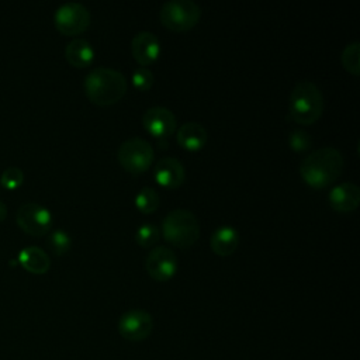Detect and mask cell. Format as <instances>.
Instances as JSON below:
<instances>
[{"label": "cell", "mask_w": 360, "mask_h": 360, "mask_svg": "<svg viewBox=\"0 0 360 360\" xmlns=\"http://www.w3.org/2000/svg\"><path fill=\"white\" fill-rule=\"evenodd\" d=\"M153 329V319L143 309H131L121 315L118 321L120 335L129 342H141L146 339Z\"/></svg>", "instance_id": "cell-10"}, {"label": "cell", "mask_w": 360, "mask_h": 360, "mask_svg": "<svg viewBox=\"0 0 360 360\" xmlns=\"http://www.w3.org/2000/svg\"><path fill=\"white\" fill-rule=\"evenodd\" d=\"M125 76L107 66L91 69L83 82L87 98L97 105H111L120 101L127 93Z\"/></svg>", "instance_id": "cell-2"}, {"label": "cell", "mask_w": 360, "mask_h": 360, "mask_svg": "<svg viewBox=\"0 0 360 360\" xmlns=\"http://www.w3.org/2000/svg\"><path fill=\"white\" fill-rule=\"evenodd\" d=\"M46 243H48V246H49V249L52 250L53 255L62 256L70 249L72 239H70V235L66 231L55 229L48 235Z\"/></svg>", "instance_id": "cell-21"}, {"label": "cell", "mask_w": 360, "mask_h": 360, "mask_svg": "<svg viewBox=\"0 0 360 360\" xmlns=\"http://www.w3.org/2000/svg\"><path fill=\"white\" fill-rule=\"evenodd\" d=\"M325 100L319 87L309 82H298L288 97V112L290 117L302 125H311L323 112Z\"/></svg>", "instance_id": "cell-3"}, {"label": "cell", "mask_w": 360, "mask_h": 360, "mask_svg": "<svg viewBox=\"0 0 360 360\" xmlns=\"http://www.w3.org/2000/svg\"><path fill=\"white\" fill-rule=\"evenodd\" d=\"M120 165L132 174H141L146 172L155 159V150L150 142L143 138H128L117 150Z\"/></svg>", "instance_id": "cell-6"}, {"label": "cell", "mask_w": 360, "mask_h": 360, "mask_svg": "<svg viewBox=\"0 0 360 360\" xmlns=\"http://www.w3.org/2000/svg\"><path fill=\"white\" fill-rule=\"evenodd\" d=\"M24 181V172L17 166H8L1 172L0 183L7 190H14L20 187Z\"/></svg>", "instance_id": "cell-23"}, {"label": "cell", "mask_w": 360, "mask_h": 360, "mask_svg": "<svg viewBox=\"0 0 360 360\" xmlns=\"http://www.w3.org/2000/svg\"><path fill=\"white\" fill-rule=\"evenodd\" d=\"M160 22L174 32L188 31L201 18V8L193 0H169L159 11Z\"/></svg>", "instance_id": "cell-5"}, {"label": "cell", "mask_w": 360, "mask_h": 360, "mask_svg": "<svg viewBox=\"0 0 360 360\" xmlns=\"http://www.w3.org/2000/svg\"><path fill=\"white\" fill-rule=\"evenodd\" d=\"M15 222L25 233L31 236H42L48 233L52 226V214L45 205L27 201L18 207Z\"/></svg>", "instance_id": "cell-8"}, {"label": "cell", "mask_w": 360, "mask_h": 360, "mask_svg": "<svg viewBox=\"0 0 360 360\" xmlns=\"http://www.w3.org/2000/svg\"><path fill=\"white\" fill-rule=\"evenodd\" d=\"M288 145L295 152H305L312 146V138L304 129H292L288 134Z\"/></svg>", "instance_id": "cell-24"}, {"label": "cell", "mask_w": 360, "mask_h": 360, "mask_svg": "<svg viewBox=\"0 0 360 360\" xmlns=\"http://www.w3.org/2000/svg\"><path fill=\"white\" fill-rule=\"evenodd\" d=\"M328 202L338 212H352L359 207L360 188L352 181H343L329 191Z\"/></svg>", "instance_id": "cell-13"}, {"label": "cell", "mask_w": 360, "mask_h": 360, "mask_svg": "<svg viewBox=\"0 0 360 360\" xmlns=\"http://www.w3.org/2000/svg\"><path fill=\"white\" fill-rule=\"evenodd\" d=\"M159 193L153 187H142L135 195V205L143 214H152L159 207Z\"/></svg>", "instance_id": "cell-19"}, {"label": "cell", "mask_w": 360, "mask_h": 360, "mask_svg": "<svg viewBox=\"0 0 360 360\" xmlns=\"http://www.w3.org/2000/svg\"><path fill=\"white\" fill-rule=\"evenodd\" d=\"M18 263L30 273L34 274H44L51 267V257L49 255L37 245H27L24 246L17 256Z\"/></svg>", "instance_id": "cell-15"}, {"label": "cell", "mask_w": 360, "mask_h": 360, "mask_svg": "<svg viewBox=\"0 0 360 360\" xmlns=\"http://www.w3.org/2000/svg\"><path fill=\"white\" fill-rule=\"evenodd\" d=\"M162 235L170 245L187 249L194 245L200 236L198 219L190 210H173L162 221Z\"/></svg>", "instance_id": "cell-4"}, {"label": "cell", "mask_w": 360, "mask_h": 360, "mask_svg": "<svg viewBox=\"0 0 360 360\" xmlns=\"http://www.w3.org/2000/svg\"><path fill=\"white\" fill-rule=\"evenodd\" d=\"M142 125L148 134L155 138L170 136L177 127L176 115L172 110L160 105L148 108L142 115Z\"/></svg>", "instance_id": "cell-11"}, {"label": "cell", "mask_w": 360, "mask_h": 360, "mask_svg": "<svg viewBox=\"0 0 360 360\" xmlns=\"http://www.w3.org/2000/svg\"><path fill=\"white\" fill-rule=\"evenodd\" d=\"M177 143L186 150H200L207 142V129L195 121H188L180 125L176 134Z\"/></svg>", "instance_id": "cell-17"}, {"label": "cell", "mask_w": 360, "mask_h": 360, "mask_svg": "<svg viewBox=\"0 0 360 360\" xmlns=\"http://www.w3.org/2000/svg\"><path fill=\"white\" fill-rule=\"evenodd\" d=\"M340 62L349 73L354 76L360 73V42L359 41H353L343 48L340 53Z\"/></svg>", "instance_id": "cell-20"}, {"label": "cell", "mask_w": 360, "mask_h": 360, "mask_svg": "<svg viewBox=\"0 0 360 360\" xmlns=\"http://www.w3.org/2000/svg\"><path fill=\"white\" fill-rule=\"evenodd\" d=\"M134 59L143 68L153 63L160 53V41L150 31H139L131 41Z\"/></svg>", "instance_id": "cell-12"}, {"label": "cell", "mask_w": 360, "mask_h": 360, "mask_svg": "<svg viewBox=\"0 0 360 360\" xmlns=\"http://www.w3.org/2000/svg\"><path fill=\"white\" fill-rule=\"evenodd\" d=\"M179 262L176 253L166 246H156L149 250L145 259L148 274L156 281H167L177 271Z\"/></svg>", "instance_id": "cell-9"}, {"label": "cell", "mask_w": 360, "mask_h": 360, "mask_svg": "<svg viewBox=\"0 0 360 360\" xmlns=\"http://www.w3.org/2000/svg\"><path fill=\"white\" fill-rule=\"evenodd\" d=\"M90 11L79 1H66L53 13V24L63 35H77L90 25Z\"/></svg>", "instance_id": "cell-7"}, {"label": "cell", "mask_w": 360, "mask_h": 360, "mask_svg": "<svg viewBox=\"0 0 360 360\" xmlns=\"http://www.w3.org/2000/svg\"><path fill=\"white\" fill-rule=\"evenodd\" d=\"M153 82H155L153 73L148 68L139 66L132 72V84L139 91H148L152 87Z\"/></svg>", "instance_id": "cell-25"}, {"label": "cell", "mask_w": 360, "mask_h": 360, "mask_svg": "<svg viewBox=\"0 0 360 360\" xmlns=\"http://www.w3.org/2000/svg\"><path fill=\"white\" fill-rule=\"evenodd\" d=\"M65 58L73 68H87L94 59V49L84 38H75L65 46Z\"/></svg>", "instance_id": "cell-18"}, {"label": "cell", "mask_w": 360, "mask_h": 360, "mask_svg": "<svg viewBox=\"0 0 360 360\" xmlns=\"http://www.w3.org/2000/svg\"><path fill=\"white\" fill-rule=\"evenodd\" d=\"M239 245V233L231 225L218 226L210 239L211 250L218 256H229L232 255Z\"/></svg>", "instance_id": "cell-16"}, {"label": "cell", "mask_w": 360, "mask_h": 360, "mask_svg": "<svg viewBox=\"0 0 360 360\" xmlns=\"http://www.w3.org/2000/svg\"><path fill=\"white\" fill-rule=\"evenodd\" d=\"M155 180L166 188H176L183 184L186 172L180 160L172 156H165L158 160L153 169Z\"/></svg>", "instance_id": "cell-14"}, {"label": "cell", "mask_w": 360, "mask_h": 360, "mask_svg": "<svg viewBox=\"0 0 360 360\" xmlns=\"http://www.w3.org/2000/svg\"><path fill=\"white\" fill-rule=\"evenodd\" d=\"M159 228L152 222L142 224L135 232V240L142 248H150L159 240Z\"/></svg>", "instance_id": "cell-22"}, {"label": "cell", "mask_w": 360, "mask_h": 360, "mask_svg": "<svg viewBox=\"0 0 360 360\" xmlns=\"http://www.w3.org/2000/svg\"><path fill=\"white\" fill-rule=\"evenodd\" d=\"M6 215H7V207H6V204L0 200V222L6 218Z\"/></svg>", "instance_id": "cell-26"}, {"label": "cell", "mask_w": 360, "mask_h": 360, "mask_svg": "<svg viewBox=\"0 0 360 360\" xmlns=\"http://www.w3.org/2000/svg\"><path fill=\"white\" fill-rule=\"evenodd\" d=\"M343 170V156L333 146H322L305 156L300 165L302 180L314 188L330 186Z\"/></svg>", "instance_id": "cell-1"}]
</instances>
